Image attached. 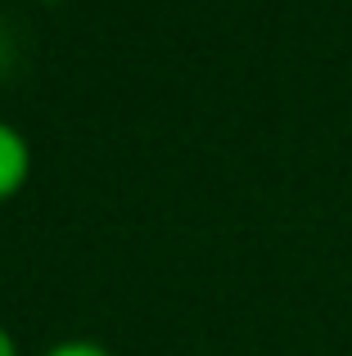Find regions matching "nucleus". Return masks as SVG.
I'll use <instances>...</instances> for the list:
<instances>
[{"label": "nucleus", "mask_w": 352, "mask_h": 356, "mask_svg": "<svg viewBox=\"0 0 352 356\" xmlns=\"http://www.w3.org/2000/svg\"><path fill=\"white\" fill-rule=\"evenodd\" d=\"M45 356H109L99 343H90V339H68V343H54Z\"/></svg>", "instance_id": "2"}, {"label": "nucleus", "mask_w": 352, "mask_h": 356, "mask_svg": "<svg viewBox=\"0 0 352 356\" xmlns=\"http://www.w3.org/2000/svg\"><path fill=\"white\" fill-rule=\"evenodd\" d=\"M27 167H32L27 140L18 136L9 122H0V199H5V194H14L18 185L27 181Z\"/></svg>", "instance_id": "1"}, {"label": "nucleus", "mask_w": 352, "mask_h": 356, "mask_svg": "<svg viewBox=\"0 0 352 356\" xmlns=\"http://www.w3.org/2000/svg\"><path fill=\"white\" fill-rule=\"evenodd\" d=\"M0 356H18V348H14V339H9V330H0Z\"/></svg>", "instance_id": "3"}]
</instances>
